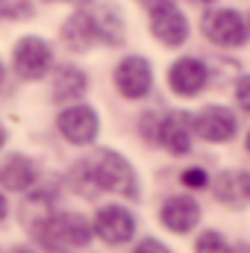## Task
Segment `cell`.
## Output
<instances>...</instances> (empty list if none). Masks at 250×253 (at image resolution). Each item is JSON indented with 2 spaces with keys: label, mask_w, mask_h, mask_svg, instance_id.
Masks as SVG:
<instances>
[{
  "label": "cell",
  "mask_w": 250,
  "mask_h": 253,
  "mask_svg": "<svg viewBox=\"0 0 250 253\" xmlns=\"http://www.w3.org/2000/svg\"><path fill=\"white\" fill-rule=\"evenodd\" d=\"M83 168H85L94 191L106 189V191H115V194H124V197H135L138 194V189H135V171L129 168V162L124 156H118L112 150H100Z\"/></svg>",
  "instance_id": "cell-1"
},
{
  "label": "cell",
  "mask_w": 250,
  "mask_h": 253,
  "mask_svg": "<svg viewBox=\"0 0 250 253\" xmlns=\"http://www.w3.org/2000/svg\"><path fill=\"white\" fill-rule=\"evenodd\" d=\"M91 239V227L83 215L77 212H62L53 215L42 224V242L50 251H68V248H83Z\"/></svg>",
  "instance_id": "cell-2"
},
{
  "label": "cell",
  "mask_w": 250,
  "mask_h": 253,
  "mask_svg": "<svg viewBox=\"0 0 250 253\" xmlns=\"http://www.w3.org/2000/svg\"><path fill=\"white\" fill-rule=\"evenodd\" d=\"M150 30L153 36L168 44V47H180L188 39V21L186 15L171 3V0H153L150 3Z\"/></svg>",
  "instance_id": "cell-3"
},
{
  "label": "cell",
  "mask_w": 250,
  "mask_h": 253,
  "mask_svg": "<svg viewBox=\"0 0 250 253\" xmlns=\"http://www.w3.org/2000/svg\"><path fill=\"white\" fill-rule=\"evenodd\" d=\"M203 33L212 44H221V47H239L245 44L248 39V27L242 21L239 12L233 9H215L203 18Z\"/></svg>",
  "instance_id": "cell-4"
},
{
  "label": "cell",
  "mask_w": 250,
  "mask_h": 253,
  "mask_svg": "<svg viewBox=\"0 0 250 253\" xmlns=\"http://www.w3.org/2000/svg\"><path fill=\"white\" fill-rule=\"evenodd\" d=\"M50 62H53V53L42 39L27 36L15 44V71L24 80H42L50 71Z\"/></svg>",
  "instance_id": "cell-5"
},
{
  "label": "cell",
  "mask_w": 250,
  "mask_h": 253,
  "mask_svg": "<svg viewBox=\"0 0 250 253\" xmlns=\"http://www.w3.org/2000/svg\"><path fill=\"white\" fill-rule=\"evenodd\" d=\"M115 85H118V91L124 97H129V100L144 97L150 91V85H153V71H150L147 59L126 56L124 62L115 68Z\"/></svg>",
  "instance_id": "cell-6"
},
{
  "label": "cell",
  "mask_w": 250,
  "mask_h": 253,
  "mask_svg": "<svg viewBox=\"0 0 250 253\" xmlns=\"http://www.w3.org/2000/svg\"><path fill=\"white\" fill-rule=\"evenodd\" d=\"M236 115L230 112V109H224V106H206L194 121H191V129L200 135V138H206V141H215V144H221V141H230L233 135H236Z\"/></svg>",
  "instance_id": "cell-7"
},
{
  "label": "cell",
  "mask_w": 250,
  "mask_h": 253,
  "mask_svg": "<svg viewBox=\"0 0 250 253\" xmlns=\"http://www.w3.org/2000/svg\"><path fill=\"white\" fill-rule=\"evenodd\" d=\"M94 233L106 245H124L135 233V218L126 212L124 206H106L94 218Z\"/></svg>",
  "instance_id": "cell-8"
},
{
  "label": "cell",
  "mask_w": 250,
  "mask_h": 253,
  "mask_svg": "<svg viewBox=\"0 0 250 253\" xmlns=\"http://www.w3.org/2000/svg\"><path fill=\"white\" fill-rule=\"evenodd\" d=\"M97 112L91 106H68L59 115V129L71 144H88L97 135Z\"/></svg>",
  "instance_id": "cell-9"
},
{
  "label": "cell",
  "mask_w": 250,
  "mask_h": 253,
  "mask_svg": "<svg viewBox=\"0 0 250 253\" xmlns=\"http://www.w3.org/2000/svg\"><path fill=\"white\" fill-rule=\"evenodd\" d=\"M206 80H209L206 65L200 62V59H188V56L186 59H177V62L171 65V71H168V83H171L174 94H180V97L200 94L203 85H206Z\"/></svg>",
  "instance_id": "cell-10"
},
{
  "label": "cell",
  "mask_w": 250,
  "mask_h": 253,
  "mask_svg": "<svg viewBox=\"0 0 250 253\" xmlns=\"http://www.w3.org/2000/svg\"><path fill=\"white\" fill-rule=\"evenodd\" d=\"M159 218L171 233H188L200 221V206L191 197H168L159 209Z\"/></svg>",
  "instance_id": "cell-11"
},
{
  "label": "cell",
  "mask_w": 250,
  "mask_h": 253,
  "mask_svg": "<svg viewBox=\"0 0 250 253\" xmlns=\"http://www.w3.org/2000/svg\"><path fill=\"white\" fill-rule=\"evenodd\" d=\"M159 135V141L171 150V153H177V156H183L191 150V118H188L186 112H168L162 121H159V129H156Z\"/></svg>",
  "instance_id": "cell-12"
},
{
  "label": "cell",
  "mask_w": 250,
  "mask_h": 253,
  "mask_svg": "<svg viewBox=\"0 0 250 253\" xmlns=\"http://www.w3.org/2000/svg\"><path fill=\"white\" fill-rule=\"evenodd\" d=\"M212 194L227 206L250 203V174L248 171H221L212 180Z\"/></svg>",
  "instance_id": "cell-13"
},
{
  "label": "cell",
  "mask_w": 250,
  "mask_h": 253,
  "mask_svg": "<svg viewBox=\"0 0 250 253\" xmlns=\"http://www.w3.org/2000/svg\"><path fill=\"white\" fill-rule=\"evenodd\" d=\"M62 39H65V44H68L71 50H88V47L100 39V36H97L94 15H88V12L71 15V18L65 21V27H62Z\"/></svg>",
  "instance_id": "cell-14"
},
{
  "label": "cell",
  "mask_w": 250,
  "mask_h": 253,
  "mask_svg": "<svg viewBox=\"0 0 250 253\" xmlns=\"http://www.w3.org/2000/svg\"><path fill=\"white\" fill-rule=\"evenodd\" d=\"M36 183V165L27 156H9L0 165V186L12 191H24Z\"/></svg>",
  "instance_id": "cell-15"
},
{
  "label": "cell",
  "mask_w": 250,
  "mask_h": 253,
  "mask_svg": "<svg viewBox=\"0 0 250 253\" xmlns=\"http://www.w3.org/2000/svg\"><path fill=\"white\" fill-rule=\"evenodd\" d=\"M85 94V74L80 68H59L53 80V97L56 100H77Z\"/></svg>",
  "instance_id": "cell-16"
},
{
  "label": "cell",
  "mask_w": 250,
  "mask_h": 253,
  "mask_svg": "<svg viewBox=\"0 0 250 253\" xmlns=\"http://www.w3.org/2000/svg\"><path fill=\"white\" fill-rule=\"evenodd\" d=\"M194 253H233V248L224 242L221 233L206 230V233H200V239H197V245H194Z\"/></svg>",
  "instance_id": "cell-17"
},
{
  "label": "cell",
  "mask_w": 250,
  "mask_h": 253,
  "mask_svg": "<svg viewBox=\"0 0 250 253\" xmlns=\"http://www.w3.org/2000/svg\"><path fill=\"white\" fill-rule=\"evenodd\" d=\"M33 3L30 0H0V15L6 18H30Z\"/></svg>",
  "instance_id": "cell-18"
},
{
  "label": "cell",
  "mask_w": 250,
  "mask_h": 253,
  "mask_svg": "<svg viewBox=\"0 0 250 253\" xmlns=\"http://www.w3.org/2000/svg\"><path fill=\"white\" fill-rule=\"evenodd\" d=\"M206 171L203 168H188V171H183V183H186L188 189H203L206 186Z\"/></svg>",
  "instance_id": "cell-19"
},
{
  "label": "cell",
  "mask_w": 250,
  "mask_h": 253,
  "mask_svg": "<svg viewBox=\"0 0 250 253\" xmlns=\"http://www.w3.org/2000/svg\"><path fill=\"white\" fill-rule=\"evenodd\" d=\"M236 100H239V106L245 112H250V77H242L236 83Z\"/></svg>",
  "instance_id": "cell-20"
},
{
  "label": "cell",
  "mask_w": 250,
  "mask_h": 253,
  "mask_svg": "<svg viewBox=\"0 0 250 253\" xmlns=\"http://www.w3.org/2000/svg\"><path fill=\"white\" fill-rule=\"evenodd\" d=\"M132 253H171V251H168L162 242H156V239H144V242H141Z\"/></svg>",
  "instance_id": "cell-21"
},
{
  "label": "cell",
  "mask_w": 250,
  "mask_h": 253,
  "mask_svg": "<svg viewBox=\"0 0 250 253\" xmlns=\"http://www.w3.org/2000/svg\"><path fill=\"white\" fill-rule=\"evenodd\" d=\"M6 215V200H3V194H0V218Z\"/></svg>",
  "instance_id": "cell-22"
},
{
  "label": "cell",
  "mask_w": 250,
  "mask_h": 253,
  "mask_svg": "<svg viewBox=\"0 0 250 253\" xmlns=\"http://www.w3.org/2000/svg\"><path fill=\"white\" fill-rule=\"evenodd\" d=\"M3 138H6V135H3V129H0V147H3Z\"/></svg>",
  "instance_id": "cell-23"
},
{
  "label": "cell",
  "mask_w": 250,
  "mask_h": 253,
  "mask_svg": "<svg viewBox=\"0 0 250 253\" xmlns=\"http://www.w3.org/2000/svg\"><path fill=\"white\" fill-rule=\"evenodd\" d=\"M0 83H3V65H0Z\"/></svg>",
  "instance_id": "cell-24"
},
{
  "label": "cell",
  "mask_w": 250,
  "mask_h": 253,
  "mask_svg": "<svg viewBox=\"0 0 250 253\" xmlns=\"http://www.w3.org/2000/svg\"><path fill=\"white\" fill-rule=\"evenodd\" d=\"M15 253H33V251H15Z\"/></svg>",
  "instance_id": "cell-25"
},
{
  "label": "cell",
  "mask_w": 250,
  "mask_h": 253,
  "mask_svg": "<svg viewBox=\"0 0 250 253\" xmlns=\"http://www.w3.org/2000/svg\"><path fill=\"white\" fill-rule=\"evenodd\" d=\"M248 150H250V132H248Z\"/></svg>",
  "instance_id": "cell-26"
}]
</instances>
